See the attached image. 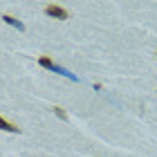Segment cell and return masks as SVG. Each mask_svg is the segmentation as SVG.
Listing matches in <instances>:
<instances>
[{
    "label": "cell",
    "mask_w": 157,
    "mask_h": 157,
    "mask_svg": "<svg viewBox=\"0 0 157 157\" xmlns=\"http://www.w3.org/2000/svg\"><path fill=\"white\" fill-rule=\"evenodd\" d=\"M2 20L7 25H11V27H16V29H20V32H25V25L20 23V20H16V18H11V16H2Z\"/></svg>",
    "instance_id": "3"
},
{
    "label": "cell",
    "mask_w": 157,
    "mask_h": 157,
    "mask_svg": "<svg viewBox=\"0 0 157 157\" xmlns=\"http://www.w3.org/2000/svg\"><path fill=\"white\" fill-rule=\"evenodd\" d=\"M0 130H7V132H18L20 128H16L13 124H9L7 119H2V117H0Z\"/></svg>",
    "instance_id": "4"
},
{
    "label": "cell",
    "mask_w": 157,
    "mask_h": 157,
    "mask_svg": "<svg viewBox=\"0 0 157 157\" xmlns=\"http://www.w3.org/2000/svg\"><path fill=\"white\" fill-rule=\"evenodd\" d=\"M45 13H47V16H52V18H59V20H67V11L63 9V7H59V5H47L45 7Z\"/></svg>",
    "instance_id": "1"
},
{
    "label": "cell",
    "mask_w": 157,
    "mask_h": 157,
    "mask_svg": "<svg viewBox=\"0 0 157 157\" xmlns=\"http://www.w3.org/2000/svg\"><path fill=\"white\" fill-rule=\"evenodd\" d=\"M54 112H56V115H59V117H61L63 121L67 119V115H65V110H63V108H54Z\"/></svg>",
    "instance_id": "5"
},
{
    "label": "cell",
    "mask_w": 157,
    "mask_h": 157,
    "mask_svg": "<svg viewBox=\"0 0 157 157\" xmlns=\"http://www.w3.org/2000/svg\"><path fill=\"white\" fill-rule=\"evenodd\" d=\"M38 65H43L45 70H52V72H56V67H59L52 59H47V56H38Z\"/></svg>",
    "instance_id": "2"
}]
</instances>
